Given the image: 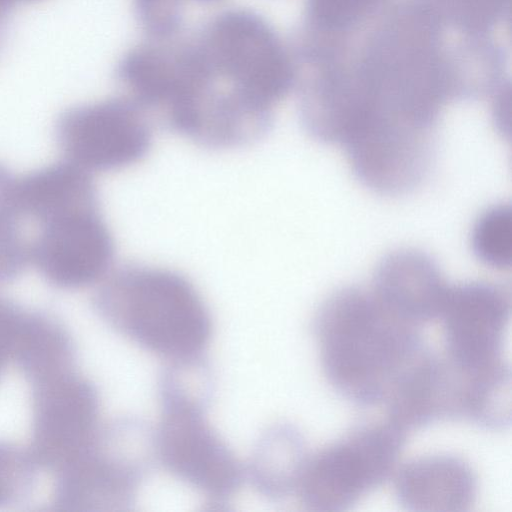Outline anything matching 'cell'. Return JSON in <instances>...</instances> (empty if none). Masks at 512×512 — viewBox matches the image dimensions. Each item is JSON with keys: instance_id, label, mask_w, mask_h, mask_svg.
Wrapping results in <instances>:
<instances>
[{"instance_id": "ffe728a7", "label": "cell", "mask_w": 512, "mask_h": 512, "mask_svg": "<svg viewBox=\"0 0 512 512\" xmlns=\"http://www.w3.org/2000/svg\"><path fill=\"white\" fill-rule=\"evenodd\" d=\"M382 0H309L314 19L322 26H350L372 11Z\"/></svg>"}, {"instance_id": "30bf717a", "label": "cell", "mask_w": 512, "mask_h": 512, "mask_svg": "<svg viewBox=\"0 0 512 512\" xmlns=\"http://www.w3.org/2000/svg\"><path fill=\"white\" fill-rule=\"evenodd\" d=\"M114 241L100 210L41 225L29 260L51 285L77 289L102 280L114 259Z\"/></svg>"}, {"instance_id": "9c48e42d", "label": "cell", "mask_w": 512, "mask_h": 512, "mask_svg": "<svg viewBox=\"0 0 512 512\" xmlns=\"http://www.w3.org/2000/svg\"><path fill=\"white\" fill-rule=\"evenodd\" d=\"M511 315L509 292L486 281L448 286L440 317L446 358L458 369L476 371L503 359Z\"/></svg>"}, {"instance_id": "484cf974", "label": "cell", "mask_w": 512, "mask_h": 512, "mask_svg": "<svg viewBox=\"0 0 512 512\" xmlns=\"http://www.w3.org/2000/svg\"><path fill=\"white\" fill-rule=\"evenodd\" d=\"M202 1H213V0H202Z\"/></svg>"}, {"instance_id": "5bb4252c", "label": "cell", "mask_w": 512, "mask_h": 512, "mask_svg": "<svg viewBox=\"0 0 512 512\" xmlns=\"http://www.w3.org/2000/svg\"><path fill=\"white\" fill-rule=\"evenodd\" d=\"M303 434L282 423L267 429L252 453L248 474L263 496L281 500L296 493L309 458Z\"/></svg>"}, {"instance_id": "ba28073f", "label": "cell", "mask_w": 512, "mask_h": 512, "mask_svg": "<svg viewBox=\"0 0 512 512\" xmlns=\"http://www.w3.org/2000/svg\"><path fill=\"white\" fill-rule=\"evenodd\" d=\"M30 452L39 467L57 471L96 435L99 396L76 371L32 385Z\"/></svg>"}, {"instance_id": "d6986e66", "label": "cell", "mask_w": 512, "mask_h": 512, "mask_svg": "<svg viewBox=\"0 0 512 512\" xmlns=\"http://www.w3.org/2000/svg\"><path fill=\"white\" fill-rule=\"evenodd\" d=\"M39 468L29 449L0 441V509L20 504L32 494Z\"/></svg>"}, {"instance_id": "d4e9b609", "label": "cell", "mask_w": 512, "mask_h": 512, "mask_svg": "<svg viewBox=\"0 0 512 512\" xmlns=\"http://www.w3.org/2000/svg\"><path fill=\"white\" fill-rule=\"evenodd\" d=\"M9 5H11L13 2L15 1H19V0H5ZM20 1H24V0H20Z\"/></svg>"}, {"instance_id": "7c38bea8", "label": "cell", "mask_w": 512, "mask_h": 512, "mask_svg": "<svg viewBox=\"0 0 512 512\" xmlns=\"http://www.w3.org/2000/svg\"><path fill=\"white\" fill-rule=\"evenodd\" d=\"M478 493V480L471 466L449 454L415 458L398 471L395 494L409 511L465 512Z\"/></svg>"}, {"instance_id": "4fadbf2b", "label": "cell", "mask_w": 512, "mask_h": 512, "mask_svg": "<svg viewBox=\"0 0 512 512\" xmlns=\"http://www.w3.org/2000/svg\"><path fill=\"white\" fill-rule=\"evenodd\" d=\"M24 216L43 225L74 214L96 211L99 197L90 172L66 160L34 170L16 181Z\"/></svg>"}, {"instance_id": "5b68a950", "label": "cell", "mask_w": 512, "mask_h": 512, "mask_svg": "<svg viewBox=\"0 0 512 512\" xmlns=\"http://www.w3.org/2000/svg\"><path fill=\"white\" fill-rule=\"evenodd\" d=\"M159 393L155 458L210 502H226L239 490L244 469L206 418L210 398L163 388Z\"/></svg>"}, {"instance_id": "3957f363", "label": "cell", "mask_w": 512, "mask_h": 512, "mask_svg": "<svg viewBox=\"0 0 512 512\" xmlns=\"http://www.w3.org/2000/svg\"><path fill=\"white\" fill-rule=\"evenodd\" d=\"M153 457V431L141 421L100 425L87 447L55 471L53 504L74 512L126 510Z\"/></svg>"}, {"instance_id": "277c9868", "label": "cell", "mask_w": 512, "mask_h": 512, "mask_svg": "<svg viewBox=\"0 0 512 512\" xmlns=\"http://www.w3.org/2000/svg\"><path fill=\"white\" fill-rule=\"evenodd\" d=\"M407 432L387 419L355 427L310 455L296 494L313 511H344L382 485L403 451Z\"/></svg>"}, {"instance_id": "6da1fadb", "label": "cell", "mask_w": 512, "mask_h": 512, "mask_svg": "<svg viewBox=\"0 0 512 512\" xmlns=\"http://www.w3.org/2000/svg\"><path fill=\"white\" fill-rule=\"evenodd\" d=\"M323 372L361 406L383 404L402 374L428 349L417 326L360 287H343L319 306L314 322Z\"/></svg>"}, {"instance_id": "4316f807", "label": "cell", "mask_w": 512, "mask_h": 512, "mask_svg": "<svg viewBox=\"0 0 512 512\" xmlns=\"http://www.w3.org/2000/svg\"><path fill=\"white\" fill-rule=\"evenodd\" d=\"M1 22H2V20H1V18H0V24H1Z\"/></svg>"}, {"instance_id": "9a60e30c", "label": "cell", "mask_w": 512, "mask_h": 512, "mask_svg": "<svg viewBox=\"0 0 512 512\" xmlns=\"http://www.w3.org/2000/svg\"><path fill=\"white\" fill-rule=\"evenodd\" d=\"M13 360L30 385L75 371L76 348L68 331L42 312H24Z\"/></svg>"}, {"instance_id": "ac0fdd59", "label": "cell", "mask_w": 512, "mask_h": 512, "mask_svg": "<svg viewBox=\"0 0 512 512\" xmlns=\"http://www.w3.org/2000/svg\"><path fill=\"white\" fill-rule=\"evenodd\" d=\"M471 247L478 260L495 269H506L512 260V210L499 204L488 208L476 220Z\"/></svg>"}, {"instance_id": "8fae6325", "label": "cell", "mask_w": 512, "mask_h": 512, "mask_svg": "<svg viewBox=\"0 0 512 512\" xmlns=\"http://www.w3.org/2000/svg\"><path fill=\"white\" fill-rule=\"evenodd\" d=\"M448 286L429 254L404 248L380 261L372 292L392 313L418 326L440 317Z\"/></svg>"}, {"instance_id": "e0dca14e", "label": "cell", "mask_w": 512, "mask_h": 512, "mask_svg": "<svg viewBox=\"0 0 512 512\" xmlns=\"http://www.w3.org/2000/svg\"><path fill=\"white\" fill-rule=\"evenodd\" d=\"M17 178L0 164V282L19 276L29 260V246L22 234L23 217L16 197Z\"/></svg>"}, {"instance_id": "44dd1931", "label": "cell", "mask_w": 512, "mask_h": 512, "mask_svg": "<svg viewBox=\"0 0 512 512\" xmlns=\"http://www.w3.org/2000/svg\"><path fill=\"white\" fill-rule=\"evenodd\" d=\"M439 9L456 24L480 29L495 22L505 0H435Z\"/></svg>"}, {"instance_id": "52a82bcc", "label": "cell", "mask_w": 512, "mask_h": 512, "mask_svg": "<svg viewBox=\"0 0 512 512\" xmlns=\"http://www.w3.org/2000/svg\"><path fill=\"white\" fill-rule=\"evenodd\" d=\"M215 64L244 99L264 110L280 100L292 83L289 61L270 28L245 12L221 16L212 26Z\"/></svg>"}, {"instance_id": "603a6c76", "label": "cell", "mask_w": 512, "mask_h": 512, "mask_svg": "<svg viewBox=\"0 0 512 512\" xmlns=\"http://www.w3.org/2000/svg\"><path fill=\"white\" fill-rule=\"evenodd\" d=\"M140 16L152 31L166 33L176 25L178 0H139Z\"/></svg>"}, {"instance_id": "2e32d148", "label": "cell", "mask_w": 512, "mask_h": 512, "mask_svg": "<svg viewBox=\"0 0 512 512\" xmlns=\"http://www.w3.org/2000/svg\"><path fill=\"white\" fill-rule=\"evenodd\" d=\"M119 74L134 103L163 109L174 91L178 65L177 60L169 61L157 51L140 49L125 57Z\"/></svg>"}, {"instance_id": "7a4b0ae2", "label": "cell", "mask_w": 512, "mask_h": 512, "mask_svg": "<svg viewBox=\"0 0 512 512\" xmlns=\"http://www.w3.org/2000/svg\"><path fill=\"white\" fill-rule=\"evenodd\" d=\"M93 306L113 330L170 362L202 356L212 336L208 307L181 273L128 264L110 271Z\"/></svg>"}, {"instance_id": "7402d4cb", "label": "cell", "mask_w": 512, "mask_h": 512, "mask_svg": "<svg viewBox=\"0 0 512 512\" xmlns=\"http://www.w3.org/2000/svg\"><path fill=\"white\" fill-rule=\"evenodd\" d=\"M25 310L15 303L0 298V377L3 375L13 352L18 330Z\"/></svg>"}, {"instance_id": "cb8c5ba5", "label": "cell", "mask_w": 512, "mask_h": 512, "mask_svg": "<svg viewBox=\"0 0 512 512\" xmlns=\"http://www.w3.org/2000/svg\"><path fill=\"white\" fill-rule=\"evenodd\" d=\"M10 7L4 0H0V16H5L7 9Z\"/></svg>"}, {"instance_id": "8992f818", "label": "cell", "mask_w": 512, "mask_h": 512, "mask_svg": "<svg viewBox=\"0 0 512 512\" xmlns=\"http://www.w3.org/2000/svg\"><path fill=\"white\" fill-rule=\"evenodd\" d=\"M57 143L67 160L88 172L130 167L148 154L152 129L134 102L109 99L63 112Z\"/></svg>"}]
</instances>
